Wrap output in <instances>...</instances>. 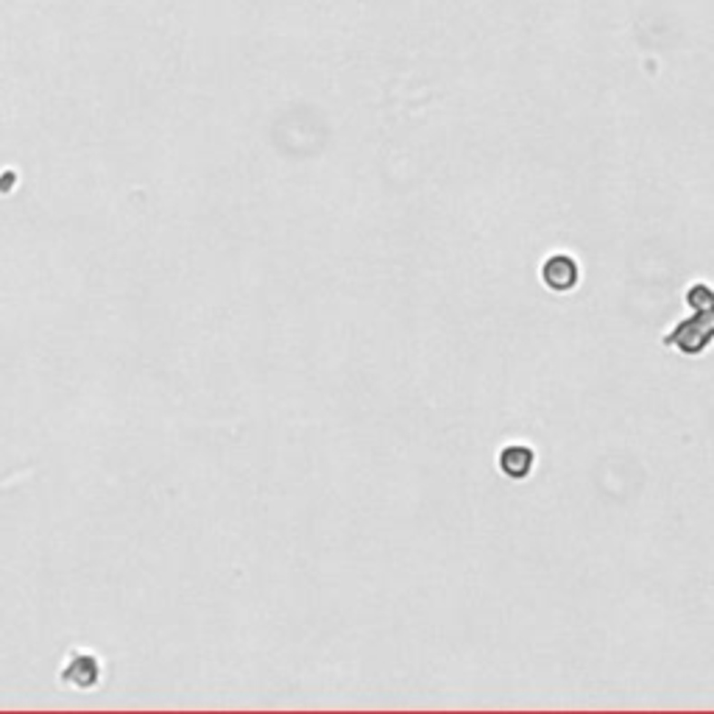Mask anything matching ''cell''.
<instances>
[{
  "mask_svg": "<svg viewBox=\"0 0 714 714\" xmlns=\"http://www.w3.org/2000/svg\"><path fill=\"white\" fill-rule=\"evenodd\" d=\"M714 338V307L695 313V318L678 324L672 330V335L667 338V343L678 346L684 354H698L709 346V341Z\"/></svg>",
  "mask_w": 714,
  "mask_h": 714,
  "instance_id": "1",
  "label": "cell"
},
{
  "mask_svg": "<svg viewBox=\"0 0 714 714\" xmlns=\"http://www.w3.org/2000/svg\"><path fill=\"white\" fill-rule=\"evenodd\" d=\"M541 279L547 282V287H553L559 290V294H564V290H572L578 285V266H575V259L559 254V257H550L544 268H541Z\"/></svg>",
  "mask_w": 714,
  "mask_h": 714,
  "instance_id": "2",
  "label": "cell"
},
{
  "mask_svg": "<svg viewBox=\"0 0 714 714\" xmlns=\"http://www.w3.org/2000/svg\"><path fill=\"white\" fill-rule=\"evenodd\" d=\"M533 461H536L533 449L522 444H511L500 452V469L511 480H525L533 469Z\"/></svg>",
  "mask_w": 714,
  "mask_h": 714,
  "instance_id": "3",
  "label": "cell"
},
{
  "mask_svg": "<svg viewBox=\"0 0 714 714\" xmlns=\"http://www.w3.org/2000/svg\"><path fill=\"white\" fill-rule=\"evenodd\" d=\"M687 305H690L695 313L714 307V290H711L709 285H700V282L692 285V287H690V294H687Z\"/></svg>",
  "mask_w": 714,
  "mask_h": 714,
  "instance_id": "4",
  "label": "cell"
}]
</instances>
